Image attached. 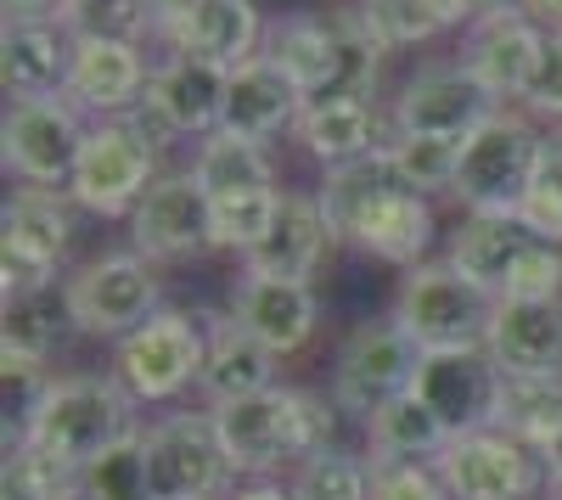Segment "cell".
I'll return each instance as SVG.
<instances>
[{
    "label": "cell",
    "instance_id": "cell-1",
    "mask_svg": "<svg viewBox=\"0 0 562 500\" xmlns=\"http://www.w3.org/2000/svg\"><path fill=\"white\" fill-rule=\"evenodd\" d=\"M315 197H321L326 219H333L338 242L383 259V264L411 270V264H422V253L434 248V203L400 180L389 147L366 152L355 163L326 169Z\"/></svg>",
    "mask_w": 562,
    "mask_h": 500
},
{
    "label": "cell",
    "instance_id": "cell-2",
    "mask_svg": "<svg viewBox=\"0 0 562 500\" xmlns=\"http://www.w3.org/2000/svg\"><path fill=\"white\" fill-rule=\"evenodd\" d=\"M209 411L220 422L225 456L237 478H276L281 467H299L338 433V405L310 388H288V383L248 394V399L209 405Z\"/></svg>",
    "mask_w": 562,
    "mask_h": 500
},
{
    "label": "cell",
    "instance_id": "cell-3",
    "mask_svg": "<svg viewBox=\"0 0 562 500\" xmlns=\"http://www.w3.org/2000/svg\"><path fill=\"white\" fill-rule=\"evenodd\" d=\"M135 394L108 372H74V377H52L45 394L34 399V411L7 428V439L34 444L40 456H57L68 467H90L97 456H108L113 444L135 439Z\"/></svg>",
    "mask_w": 562,
    "mask_h": 500
},
{
    "label": "cell",
    "instance_id": "cell-4",
    "mask_svg": "<svg viewBox=\"0 0 562 500\" xmlns=\"http://www.w3.org/2000/svg\"><path fill=\"white\" fill-rule=\"evenodd\" d=\"M495 293L479 287L473 276H461L450 259H422L400 276V293H394V321L416 338V349H473L490 338V321H495Z\"/></svg>",
    "mask_w": 562,
    "mask_h": 500
},
{
    "label": "cell",
    "instance_id": "cell-5",
    "mask_svg": "<svg viewBox=\"0 0 562 500\" xmlns=\"http://www.w3.org/2000/svg\"><path fill=\"white\" fill-rule=\"evenodd\" d=\"M540 147L546 135L535 129V118L518 107H501L490 124H479L461 141V169L450 197L467 203V214H512L540 169Z\"/></svg>",
    "mask_w": 562,
    "mask_h": 500
},
{
    "label": "cell",
    "instance_id": "cell-6",
    "mask_svg": "<svg viewBox=\"0 0 562 500\" xmlns=\"http://www.w3.org/2000/svg\"><path fill=\"white\" fill-rule=\"evenodd\" d=\"M209 327L192 309H158L147 327H135L113 349V377L135 394V405H169L203 383Z\"/></svg>",
    "mask_w": 562,
    "mask_h": 500
},
{
    "label": "cell",
    "instance_id": "cell-7",
    "mask_svg": "<svg viewBox=\"0 0 562 500\" xmlns=\"http://www.w3.org/2000/svg\"><path fill=\"white\" fill-rule=\"evenodd\" d=\"M153 500H220L231 489V456L214 411H164L140 428Z\"/></svg>",
    "mask_w": 562,
    "mask_h": 500
},
{
    "label": "cell",
    "instance_id": "cell-8",
    "mask_svg": "<svg viewBox=\"0 0 562 500\" xmlns=\"http://www.w3.org/2000/svg\"><path fill=\"white\" fill-rule=\"evenodd\" d=\"M158 180V147L130 113L124 118H97L79 147L68 197L102 219H130L135 203L147 197V186Z\"/></svg>",
    "mask_w": 562,
    "mask_h": 500
},
{
    "label": "cell",
    "instance_id": "cell-9",
    "mask_svg": "<svg viewBox=\"0 0 562 500\" xmlns=\"http://www.w3.org/2000/svg\"><path fill=\"white\" fill-rule=\"evenodd\" d=\"M68 298V321L85 338H130L135 327H147L153 315L164 309V287H158V270L153 259L130 253H102V259H85L74 276L63 282Z\"/></svg>",
    "mask_w": 562,
    "mask_h": 500
},
{
    "label": "cell",
    "instance_id": "cell-10",
    "mask_svg": "<svg viewBox=\"0 0 562 500\" xmlns=\"http://www.w3.org/2000/svg\"><path fill=\"white\" fill-rule=\"evenodd\" d=\"M422 366V349L416 338L383 315V321H360L344 349H338V366H333V405L355 422H371V411H383L389 399L411 394Z\"/></svg>",
    "mask_w": 562,
    "mask_h": 500
},
{
    "label": "cell",
    "instance_id": "cell-11",
    "mask_svg": "<svg viewBox=\"0 0 562 500\" xmlns=\"http://www.w3.org/2000/svg\"><path fill=\"white\" fill-rule=\"evenodd\" d=\"M68 242L74 214L63 186H18L0 214V287H7V298L52 287Z\"/></svg>",
    "mask_w": 562,
    "mask_h": 500
},
{
    "label": "cell",
    "instance_id": "cell-12",
    "mask_svg": "<svg viewBox=\"0 0 562 500\" xmlns=\"http://www.w3.org/2000/svg\"><path fill=\"white\" fill-rule=\"evenodd\" d=\"M450 500H535L551 473L535 444L512 439L506 428H484V433H456L439 456H434Z\"/></svg>",
    "mask_w": 562,
    "mask_h": 500
},
{
    "label": "cell",
    "instance_id": "cell-13",
    "mask_svg": "<svg viewBox=\"0 0 562 500\" xmlns=\"http://www.w3.org/2000/svg\"><path fill=\"white\" fill-rule=\"evenodd\" d=\"M85 107L68 96H45V102H12L7 124H0V163L18 174L23 186H68L79 147H85Z\"/></svg>",
    "mask_w": 562,
    "mask_h": 500
},
{
    "label": "cell",
    "instance_id": "cell-14",
    "mask_svg": "<svg viewBox=\"0 0 562 500\" xmlns=\"http://www.w3.org/2000/svg\"><path fill=\"white\" fill-rule=\"evenodd\" d=\"M225 90H231V68H220L209 57L169 52L153 68L147 102L130 118L153 135V147H169L180 135H214L225 124Z\"/></svg>",
    "mask_w": 562,
    "mask_h": 500
},
{
    "label": "cell",
    "instance_id": "cell-15",
    "mask_svg": "<svg viewBox=\"0 0 562 500\" xmlns=\"http://www.w3.org/2000/svg\"><path fill=\"white\" fill-rule=\"evenodd\" d=\"M428 411L445 422V433H484L495 428V411H501V388H506V372L501 360L473 343V349H428L416 366V383H411Z\"/></svg>",
    "mask_w": 562,
    "mask_h": 500
},
{
    "label": "cell",
    "instance_id": "cell-16",
    "mask_svg": "<svg viewBox=\"0 0 562 500\" xmlns=\"http://www.w3.org/2000/svg\"><path fill=\"white\" fill-rule=\"evenodd\" d=\"M130 242L140 259L169 264V259H198L214 248V197L198 186V174H158L147 197L130 214Z\"/></svg>",
    "mask_w": 562,
    "mask_h": 500
},
{
    "label": "cell",
    "instance_id": "cell-17",
    "mask_svg": "<svg viewBox=\"0 0 562 500\" xmlns=\"http://www.w3.org/2000/svg\"><path fill=\"white\" fill-rule=\"evenodd\" d=\"M540 52H546V23H535L524 7H501V12H490V18L467 23L456 63L506 107V102H524V96H529L535 68H540Z\"/></svg>",
    "mask_w": 562,
    "mask_h": 500
},
{
    "label": "cell",
    "instance_id": "cell-18",
    "mask_svg": "<svg viewBox=\"0 0 562 500\" xmlns=\"http://www.w3.org/2000/svg\"><path fill=\"white\" fill-rule=\"evenodd\" d=\"M501 102L467 73L461 63H434L400 84L394 96V135H445V141H467L479 124H490Z\"/></svg>",
    "mask_w": 562,
    "mask_h": 500
},
{
    "label": "cell",
    "instance_id": "cell-19",
    "mask_svg": "<svg viewBox=\"0 0 562 500\" xmlns=\"http://www.w3.org/2000/svg\"><path fill=\"white\" fill-rule=\"evenodd\" d=\"M153 68L135 39L113 34H74V68H68V102L97 118H124L147 102Z\"/></svg>",
    "mask_w": 562,
    "mask_h": 500
},
{
    "label": "cell",
    "instance_id": "cell-20",
    "mask_svg": "<svg viewBox=\"0 0 562 500\" xmlns=\"http://www.w3.org/2000/svg\"><path fill=\"white\" fill-rule=\"evenodd\" d=\"M74 68V29L63 18H7L0 34V84L12 102L68 96Z\"/></svg>",
    "mask_w": 562,
    "mask_h": 500
},
{
    "label": "cell",
    "instance_id": "cell-21",
    "mask_svg": "<svg viewBox=\"0 0 562 500\" xmlns=\"http://www.w3.org/2000/svg\"><path fill=\"white\" fill-rule=\"evenodd\" d=\"M333 219H326L321 197L310 192H281L276 203V219L259 248L243 253V270L248 276H281V282H310L321 259L333 253Z\"/></svg>",
    "mask_w": 562,
    "mask_h": 500
},
{
    "label": "cell",
    "instance_id": "cell-22",
    "mask_svg": "<svg viewBox=\"0 0 562 500\" xmlns=\"http://www.w3.org/2000/svg\"><path fill=\"white\" fill-rule=\"evenodd\" d=\"M231 315L281 360L310 349L315 327H321V304L310 282H281V276H243L231 282Z\"/></svg>",
    "mask_w": 562,
    "mask_h": 500
},
{
    "label": "cell",
    "instance_id": "cell-23",
    "mask_svg": "<svg viewBox=\"0 0 562 500\" xmlns=\"http://www.w3.org/2000/svg\"><path fill=\"white\" fill-rule=\"evenodd\" d=\"M484 349L518 377L562 372V298H501Z\"/></svg>",
    "mask_w": 562,
    "mask_h": 500
},
{
    "label": "cell",
    "instance_id": "cell-24",
    "mask_svg": "<svg viewBox=\"0 0 562 500\" xmlns=\"http://www.w3.org/2000/svg\"><path fill=\"white\" fill-rule=\"evenodd\" d=\"M198 315L209 327V360H203V383H198L209 394V405L276 388V366H281L276 349H265L237 315H214V309H198Z\"/></svg>",
    "mask_w": 562,
    "mask_h": 500
},
{
    "label": "cell",
    "instance_id": "cell-25",
    "mask_svg": "<svg viewBox=\"0 0 562 500\" xmlns=\"http://www.w3.org/2000/svg\"><path fill=\"white\" fill-rule=\"evenodd\" d=\"M304 113V90L281 73L265 52L243 68H231V90H225V124L231 135H248V141H270V135L293 129Z\"/></svg>",
    "mask_w": 562,
    "mask_h": 500
},
{
    "label": "cell",
    "instance_id": "cell-26",
    "mask_svg": "<svg viewBox=\"0 0 562 500\" xmlns=\"http://www.w3.org/2000/svg\"><path fill=\"white\" fill-rule=\"evenodd\" d=\"M535 242H540V237L529 231L518 214H467V219L456 225L445 259L461 270V276H473L479 287H490V293L501 298L506 282H512V270L524 264V253H529Z\"/></svg>",
    "mask_w": 562,
    "mask_h": 500
},
{
    "label": "cell",
    "instance_id": "cell-27",
    "mask_svg": "<svg viewBox=\"0 0 562 500\" xmlns=\"http://www.w3.org/2000/svg\"><path fill=\"white\" fill-rule=\"evenodd\" d=\"M169 52L209 57L220 68H243L265 52V18L254 0H203V7L169 34Z\"/></svg>",
    "mask_w": 562,
    "mask_h": 500
},
{
    "label": "cell",
    "instance_id": "cell-28",
    "mask_svg": "<svg viewBox=\"0 0 562 500\" xmlns=\"http://www.w3.org/2000/svg\"><path fill=\"white\" fill-rule=\"evenodd\" d=\"M265 57L288 73L299 90H304V107L321 102L338 79V29H333V12L315 18V12H293L265 29Z\"/></svg>",
    "mask_w": 562,
    "mask_h": 500
},
{
    "label": "cell",
    "instance_id": "cell-29",
    "mask_svg": "<svg viewBox=\"0 0 562 500\" xmlns=\"http://www.w3.org/2000/svg\"><path fill=\"white\" fill-rule=\"evenodd\" d=\"M293 129H299L304 152L321 158L326 169L355 163V158H366V152L389 147V141H383L378 102H371V96H355V102H310Z\"/></svg>",
    "mask_w": 562,
    "mask_h": 500
},
{
    "label": "cell",
    "instance_id": "cell-30",
    "mask_svg": "<svg viewBox=\"0 0 562 500\" xmlns=\"http://www.w3.org/2000/svg\"><path fill=\"white\" fill-rule=\"evenodd\" d=\"M360 428H366V456L371 462H434L450 444L445 422L428 411V399L416 388L389 399L383 411H371V422H360Z\"/></svg>",
    "mask_w": 562,
    "mask_h": 500
},
{
    "label": "cell",
    "instance_id": "cell-31",
    "mask_svg": "<svg viewBox=\"0 0 562 500\" xmlns=\"http://www.w3.org/2000/svg\"><path fill=\"white\" fill-rule=\"evenodd\" d=\"M192 174L214 203L220 197H248V192H276V169H270L265 141H248V135H231V129L203 135Z\"/></svg>",
    "mask_w": 562,
    "mask_h": 500
},
{
    "label": "cell",
    "instance_id": "cell-32",
    "mask_svg": "<svg viewBox=\"0 0 562 500\" xmlns=\"http://www.w3.org/2000/svg\"><path fill=\"white\" fill-rule=\"evenodd\" d=\"M495 428H506L512 439L546 450L557 439V428H562V372H551V377H518V372H506Z\"/></svg>",
    "mask_w": 562,
    "mask_h": 500
},
{
    "label": "cell",
    "instance_id": "cell-33",
    "mask_svg": "<svg viewBox=\"0 0 562 500\" xmlns=\"http://www.w3.org/2000/svg\"><path fill=\"white\" fill-rule=\"evenodd\" d=\"M288 484L299 500H371V456H355L333 439L315 456H304Z\"/></svg>",
    "mask_w": 562,
    "mask_h": 500
},
{
    "label": "cell",
    "instance_id": "cell-34",
    "mask_svg": "<svg viewBox=\"0 0 562 500\" xmlns=\"http://www.w3.org/2000/svg\"><path fill=\"white\" fill-rule=\"evenodd\" d=\"M68 298L40 287V293H12L7 298V332H0V349H18L34 360H52L57 338L68 332Z\"/></svg>",
    "mask_w": 562,
    "mask_h": 500
},
{
    "label": "cell",
    "instance_id": "cell-35",
    "mask_svg": "<svg viewBox=\"0 0 562 500\" xmlns=\"http://www.w3.org/2000/svg\"><path fill=\"white\" fill-rule=\"evenodd\" d=\"M389 158L411 192H422V197L456 192L461 141H445V135H389Z\"/></svg>",
    "mask_w": 562,
    "mask_h": 500
},
{
    "label": "cell",
    "instance_id": "cell-36",
    "mask_svg": "<svg viewBox=\"0 0 562 500\" xmlns=\"http://www.w3.org/2000/svg\"><path fill=\"white\" fill-rule=\"evenodd\" d=\"M338 29V79L321 102H355L378 90V63H383V45L371 39V29L360 23V12H333Z\"/></svg>",
    "mask_w": 562,
    "mask_h": 500
},
{
    "label": "cell",
    "instance_id": "cell-37",
    "mask_svg": "<svg viewBox=\"0 0 562 500\" xmlns=\"http://www.w3.org/2000/svg\"><path fill=\"white\" fill-rule=\"evenodd\" d=\"M79 500H153L147 484V456H140V433L113 444L108 456L79 467Z\"/></svg>",
    "mask_w": 562,
    "mask_h": 500
},
{
    "label": "cell",
    "instance_id": "cell-38",
    "mask_svg": "<svg viewBox=\"0 0 562 500\" xmlns=\"http://www.w3.org/2000/svg\"><path fill=\"white\" fill-rule=\"evenodd\" d=\"M360 23L371 29V39L383 45V52H400V45H422L445 34V23L428 12V0H355Z\"/></svg>",
    "mask_w": 562,
    "mask_h": 500
},
{
    "label": "cell",
    "instance_id": "cell-39",
    "mask_svg": "<svg viewBox=\"0 0 562 500\" xmlns=\"http://www.w3.org/2000/svg\"><path fill=\"white\" fill-rule=\"evenodd\" d=\"M540 242H557L562 248V135H551V141L540 147V169L529 180L524 203L512 208Z\"/></svg>",
    "mask_w": 562,
    "mask_h": 500
},
{
    "label": "cell",
    "instance_id": "cell-40",
    "mask_svg": "<svg viewBox=\"0 0 562 500\" xmlns=\"http://www.w3.org/2000/svg\"><path fill=\"white\" fill-rule=\"evenodd\" d=\"M276 203H281V186L276 192H248V197H220L214 203V248H259L270 219H276Z\"/></svg>",
    "mask_w": 562,
    "mask_h": 500
},
{
    "label": "cell",
    "instance_id": "cell-41",
    "mask_svg": "<svg viewBox=\"0 0 562 500\" xmlns=\"http://www.w3.org/2000/svg\"><path fill=\"white\" fill-rule=\"evenodd\" d=\"M371 500H450L434 462H371Z\"/></svg>",
    "mask_w": 562,
    "mask_h": 500
},
{
    "label": "cell",
    "instance_id": "cell-42",
    "mask_svg": "<svg viewBox=\"0 0 562 500\" xmlns=\"http://www.w3.org/2000/svg\"><path fill=\"white\" fill-rule=\"evenodd\" d=\"M501 298H562V248L557 242H535L524 253V264L512 270V282Z\"/></svg>",
    "mask_w": 562,
    "mask_h": 500
},
{
    "label": "cell",
    "instance_id": "cell-43",
    "mask_svg": "<svg viewBox=\"0 0 562 500\" xmlns=\"http://www.w3.org/2000/svg\"><path fill=\"white\" fill-rule=\"evenodd\" d=\"M524 107L540 113V118H562V29H546V52H540V68H535Z\"/></svg>",
    "mask_w": 562,
    "mask_h": 500
},
{
    "label": "cell",
    "instance_id": "cell-44",
    "mask_svg": "<svg viewBox=\"0 0 562 500\" xmlns=\"http://www.w3.org/2000/svg\"><path fill=\"white\" fill-rule=\"evenodd\" d=\"M140 7H147V34H153L158 45H169V34L192 18L203 0H140Z\"/></svg>",
    "mask_w": 562,
    "mask_h": 500
},
{
    "label": "cell",
    "instance_id": "cell-45",
    "mask_svg": "<svg viewBox=\"0 0 562 500\" xmlns=\"http://www.w3.org/2000/svg\"><path fill=\"white\" fill-rule=\"evenodd\" d=\"M231 500H299V495H293V484H281V478H248Z\"/></svg>",
    "mask_w": 562,
    "mask_h": 500
},
{
    "label": "cell",
    "instance_id": "cell-46",
    "mask_svg": "<svg viewBox=\"0 0 562 500\" xmlns=\"http://www.w3.org/2000/svg\"><path fill=\"white\" fill-rule=\"evenodd\" d=\"M68 0H7V18H63Z\"/></svg>",
    "mask_w": 562,
    "mask_h": 500
},
{
    "label": "cell",
    "instance_id": "cell-47",
    "mask_svg": "<svg viewBox=\"0 0 562 500\" xmlns=\"http://www.w3.org/2000/svg\"><path fill=\"white\" fill-rule=\"evenodd\" d=\"M518 7H524L535 23H546V29H562V0H518Z\"/></svg>",
    "mask_w": 562,
    "mask_h": 500
},
{
    "label": "cell",
    "instance_id": "cell-48",
    "mask_svg": "<svg viewBox=\"0 0 562 500\" xmlns=\"http://www.w3.org/2000/svg\"><path fill=\"white\" fill-rule=\"evenodd\" d=\"M540 456H546V473H551V478L562 484V428H557V439H551V444L540 450Z\"/></svg>",
    "mask_w": 562,
    "mask_h": 500
},
{
    "label": "cell",
    "instance_id": "cell-49",
    "mask_svg": "<svg viewBox=\"0 0 562 500\" xmlns=\"http://www.w3.org/2000/svg\"><path fill=\"white\" fill-rule=\"evenodd\" d=\"M461 7H467V18H490L501 7H518V0H461Z\"/></svg>",
    "mask_w": 562,
    "mask_h": 500
},
{
    "label": "cell",
    "instance_id": "cell-50",
    "mask_svg": "<svg viewBox=\"0 0 562 500\" xmlns=\"http://www.w3.org/2000/svg\"><path fill=\"white\" fill-rule=\"evenodd\" d=\"M546 500H562V484H557V478L546 484Z\"/></svg>",
    "mask_w": 562,
    "mask_h": 500
},
{
    "label": "cell",
    "instance_id": "cell-51",
    "mask_svg": "<svg viewBox=\"0 0 562 500\" xmlns=\"http://www.w3.org/2000/svg\"><path fill=\"white\" fill-rule=\"evenodd\" d=\"M68 7H85V0H68Z\"/></svg>",
    "mask_w": 562,
    "mask_h": 500
}]
</instances>
